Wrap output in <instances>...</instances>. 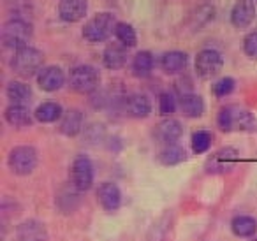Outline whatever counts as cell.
Wrapping results in <instances>:
<instances>
[{"label":"cell","instance_id":"6da1fadb","mask_svg":"<svg viewBox=\"0 0 257 241\" xmlns=\"http://www.w3.org/2000/svg\"><path fill=\"white\" fill-rule=\"evenodd\" d=\"M32 39V25L23 18H13L2 27V44L11 50H22L29 46Z\"/></svg>","mask_w":257,"mask_h":241},{"label":"cell","instance_id":"7a4b0ae2","mask_svg":"<svg viewBox=\"0 0 257 241\" xmlns=\"http://www.w3.org/2000/svg\"><path fill=\"white\" fill-rule=\"evenodd\" d=\"M43 62L44 55L41 50L34 46H25L22 50L15 51L11 58V69L15 74L18 76H32L36 72L43 71Z\"/></svg>","mask_w":257,"mask_h":241},{"label":"cell","instance_id":"3957f363","mask_svg":"<svg viewBox=\"0 0 257 241\" xmlns=\"http://www.w3.org/2000/svg\"><path fill=\"white\" fill-rule=\"evenodd\" d=\"M116 22L111 13H97L93 18L83 25V37L88 43H104L109 39L111 34H114Z\"/></svg>","mask_w":257,"mask_h":241},{"label":"cell","instance_id":"277c9868","mask_svg":"<svg viewBox=\"0 0 257 241\" xmlns=\"http://www.w3.org/2000/svg\"><path fill=\"white\" fill-rule=\"evenodd\" d=\"M217 124L220 127V131L231 132V131H246L250 129L255 120H253L252 113L239 109L238 106H225L218 111Z\"/></svg>","mask_w":257,"mask_h":241},{"label":"cell","instance_id":"5b68a950","mask_svg":"<svg viewBox=\"0 0 257 241\" xmlns=\"http://www.w3.org/2000/svg\"><path fill=\"white\" fill-rule=\"evenodd\" d=\"M99 71L92 65H78L69 74V85L78 93H92L99 88Z\"/></svg>","mask_w":257,"mask_h":241},{"label":"cell","instance_id":"8992f818","mask_svg":"<svg viewBox=\"0 0 257 241\" xmlns=\"http://www.w3.org/2000/svg\"><path fill=\"white\" fill-rule=\"evenodd\" d=\"M37 166V152L32 146H16L9 153V167L15 174L18 176H25L30 174Z\"/></svg>","mask_w":257,"mask_h":241},{"label":"cell","instance_id":"52a82bcc","mask_svg":"<svg viewBox=\"0 0 257 241\" xmlns=\"http://www.w3.org/2000/svg\"><path fill=\"white\" fill-rule=\"evenodd\" d=\"M71 183L78 192H86L93 185V166L88 157L78 155L74 159L71 166Z\"/></svg>","mask_w":257,"mask_h":241},{"label":"cell","instance_id":"ba28073f","mask_svg":"<svg viewBox=\"0 0 257 241\" xmlns=\"http://www.w3.org/2000/svg\"><path fill=\"white\" fill-rule=\"evenodd\" d=\"M194 67L201 78H213L224 67V58L217 50H203L196 55Z\"/></svg>","mask_w":257,"mask_h":241},{"label":"cell","instance_id":"9c48e42d","mask_svg":"<svg viewBox=\"0 0 257 241\" xmlns=\"http://www.w3.org/2000/svg\"><path fill=\"white\" fill-rule=\"evenodd\" d=\"M239 160V152L236 148H222L208 159L206 171L208 173H229L234 169Z\"/></svg>","mask_w":257,"mask_h":241},{"label":"cell","instance_id":"30bf717a","mask_svg":"<svg viewBox=\"0 0 257 241\" xmlns=\"http://www.w3.org/2000/svg\"><path fill=\"white\" fill-rule=\"evenodd\" d=\"M255 20V4L252 0H238L231 11V23L236 29H246Z\"/></svg>","mask_w":257,"mask_h":241},{"label":"cell","instance_id":"8fae6325","mask_svg":"<svg viewBox=\"0 0 257 241\" xmlns=\"http://www.w3.org/2000/svg\"><path fill=\"white\" fill-rule=\"evenodd\" d=\"M65 76L64 71L57 65H50V67H44L43 71L37 74V85L44 92H57L64 86Z\"/></svg>","mask_w":257,"mask_h":241},{"label":"cell","instance_id":"7c38bea8","mask_svg":"<svg viewBox=\"0 0 257 241\" xmlns=\"http://www.w3.org/2000/svg\"><path fill=\"white\" fill-rule=\"evenodd\" d=\"M88 6L86 0H60L58 2V16L67 23H76L86 16Z\"/></svg>","mask_w":257,"mask_h":241},{"label":"cell","instance_id":"4fadbf2b","mask_svg":"<svg viewBox=\"0 0 257 241\" xmlns=\"http://www.w3.org/2000/svg\"><path fill=\"white\" fill-rule=\"evenodd\" d=\"M97 199H99L100 206H102L106 211H109V213L116 211L121 204L120 188L114 183H102L97 188Z\"/></svg>","mask_w":257,"mask_h":241},{"label":"cell","instance_id":"5bb4252c","mask_svg":"<svg viewBox=\"0 0 257 241\" xmlns=\"http://www.w3.org/2000/svg\"><path fill=\"white\" fill-rule=\"evenodd\" d=\"M46 229L37 220H25L16 229V241H46Z\"/></svg>","mask_w":257,"mask_h":241},{"label":"cell","instance_id":"9a60e30c","mask_svg":"<svg viewBox=\"0 0 257 241\" xmlns=\"http://www.w3.org/2000/svg\"><path fill=\"white\" fill-rule=\"evenodd\" d=\"M4 116L9 125H13V127H16V129H23L32 124L34 114L25 104H13V106H9L8 109H6Z\"/></svg>","mask_w":257,"mask_h":241},{"label":"cell","instance_id":"2e32d148","mask_svg":"<svg viewBox=\"0 0 257 241\" xmlns=\"http://www.w3.org/2000/svg\"><path fill=\"white\" fill-rule=\"evenodd\" d=\"M183 134V127L178 120H173V118H168L162 124L157 125L155 129V136L161 143H168V145H173L176 143Z\"/></svg>","mask_w":257,"mask_h":241},{"label":"cell","instance_id":"e0dca14e","mask_svg":"<svg viewBox=\"0 0 257 241\" xmlns=\"http://www.w3.org/2000/svg\"><path fill=\"white\" fill-rule=\"evenodd\" d=\"M187 64H189V57L183 51H168L161 58V69L166 74H180L182 71H185Z\"/></svg>","mask_w":257,"mask_h":241},{"label":"cell","instance_id":"ac0fdd59","mask_svg":"<svg viewBox=\"0 0 257 241\" xmlns=\"http://www.w3.org/2000/svg\"><path fill=\"white\" fill-rule=\"evenodd\" d=\"M102 62L107 69L118 71L127 64V51L121 44H109L102 53Z\"/></svg>","mask_w":257,"mask_h":241},{"label":"cell","instance_id":"d6986e66","mask_svg":"<svg viewBox=\"0 0 257 241\" xmlns=\"http://www.w3.org/2000/svg\"><path fill=\"white\" fill-rule=\"evenodd\" d=\"M125 109L131 116L134 118H145L152 113V102L147 95L143 93H134L127 99V104H125Z\"/></svg>","mask_w":257,"mask_h":241},{"label":"cell","instance_id":"ffe728a7","mask_svg":"<svg viewBox=\"0 0 257 241\" xmlns=\"http://www.w3.org/2000/svg\"><path fill=\"white\" fill-rule=\"evenodd\" d=\"M83 127V113L78 109H69L64 113L60 122V132L67 138H74L81 132Z\"/></svg>","mask_w":257,"mask_h":241},{"label":"cell","instance_id":"44dd1931","mask_svg":"<svg viewBox=\"0 0 257 241\" xmlns=\"http://www.w3.org/2000/svg\"><path fill=\"white\" fill-rule=\"evenodd\" d=\"M34 116H36V120L41 122V124H53V122L60 120V118L64 116V111H62V106L58 102L46 100V102H43L37 107Z\"/></svg>","mask_w":257,"mask_h":241},{"label":"cell","instance_id":"7402d4cb","mask_svg":"<svg viewBox=\"0 0 257 241\" xmlns=\"http://www.w3.org/2000/svg\"><path fill=\"white\" fill-rule=\"evenodd\" d=\"M180 109L190 118H199L204 113V100L196 93H183L180 97Z\"/></svg>","mask_w":257,"mask_h":241},{"label":"cell","instance_id":"603a6c76","mask_svg":"<svg viewBox=\"0 0 257 241\" xmlns=\"http://www.w3.org/2000/svg\"><path fill=\"white\" fill-rule=\"evenodd\" d=\"M155 67V58L150 51H140L133 60V74L136 78H148Z\"/></svg>","mask_w":257,"mask_h":241},{"label":"cell","instance_id":"cb8c5ba5","mask_svg":"<svg viewBox=\"0 0 257 241\" xmlns=\"http://www.w3.org/2000/svg\"><path fill=\"white\" fill-rule=\"evenodd\" d=\"M231 229L239 237H252L257 232V220L250 215L234 216L231 222Z\"/></svg>","mask_w":257,"mask_h":241},{"label":"cell","instance_id":"d4e9b609","mask_svg":"<svg viewBox=\"0 0 257 241\" xmlns=\"http://www.w3.org/2000/svg\"><path fill=\"white\" fill-rule=\"evenodd\" d=\"M6 93H8V99L11 100L13 104H25L30 100L32 97V90L27 83L22 81H11L8 83V88H6Z\"/></svg>","mask_w":257,"mask_h":241},{"label":"cell","instance_id":"484cf974","mask_svg":"<svg viewBox=\"0 0 257 241\" xmlns=\"http://www.w3.org/2000/svg\"><path fill=\"white\" fill-rule=\"evenodd\" d=\"M185 159H187V152L183 150L182 145H176V143L168 145L159 153V160H161V164H164V166H176V164L183 162Z\"/></svg>","mask_w":257,"mask_h":241},{"label":"cell","instance_id":"4316f807","mask_svg":"<svg viewBox=\"0 0 257 241\" xmlns=\"http://www.w3.org/2000/svg\"><path fill=\"white\" fill-rule=\"evenodd\" d=\"M114 36H116L118 43L123 48H134L138 44V34L134 30V27H131L128 23H116L114 29Z\"/></svg>","mask_w":257,"mask_h":241},{"label":"cell","instance_id":"83f0119b","mask_svg":"<svg viewBox=\"0 0 257 241\" xmlns=\"http://www.w3.org/2000/svg\"><path fill=\"white\" fill-rule=\"evenodd\" d=\"M211 141H213V138H211V134L208 131H197L194 132L192 136V152L194 153H204L210 150L211 146Z\"/></svg>","mask_w":257,"mask_h":241},{"label":"cell","instance_id":"f1b7e54d","mask_svg":"<svg viewBox=\"0 0 257 241\" xmlns=\"http://www.w3.org/2000/svg\"><path fill=\"white\" fill-rule=\"evenodd\" d=\"M232 90H234V79L232 78H220L213 85L211 92H213L215 97H225V95H229V93H232Z\"/></svg>","mask_w":257,"mask_h":241},{"label":"cell","instance_id":"f546056e","mask_svg":"<svg viewBox=\"0 0 257 241\" xmlns=\"http://www.w3.org/2000/svg\"><path fill=\"white\" fill-rule=\"evenodd\" d=\"M159 111L161 114H173L176 111V97L171 92H164L159 99Z\"/></svg>","mask_w":257,"mask_h":241},{"label":"cell","instance_id":"4dcf8cb0","mask_svg":"<svg viewBox=\"0 0 257 241\" xmlns=\"http://www.w3.org/2000/svg\"><path fill=\"white\" fill-rule=\"evenodd\" d=\"M243 53L248 58L257 60V30L245 36V39H243Z\"/></svg>","mask_w":257,"mask_h":241}]
</instances>
